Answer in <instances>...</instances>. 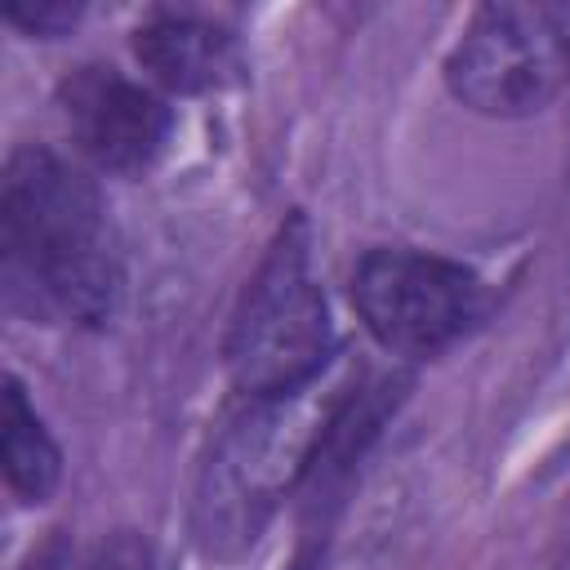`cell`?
Instances as JSON below:
<instances>
[{"label":"cell","instance_id":"1","mask_svg":"<svg viewBox=\"0 0 570 570\" xmlns=\"http://www.w3.org/2000/svg\"><path fill=\"white\" fill-rule=\"evenodd\" d=\"M4 303L45 325L102 330L125 294V263L102 187L53 147H13L0 178Z\"/></svg>","mask_w":570,"mask_h":570},{"label":"cell","instance_id":"2","mask_svg":"<svg viewBox=\"0 0 570 570\" xmlns=\"http://www.w3.org/2000/svg\"><path fill=\"white\" fill-rule=\"evenodd\" d=\"M334 347L330 303L312 272V223L289 209L236 294L223 334L227 379L245 401H294L321 379Z\"/></svg>","mask_w":570,"mask_h":570},{"label":"cell","instance_id":"3","mask_svg":"<svg viewBox=\"0 0 570 570\" xmlns=\"http://www.w3.org/2000/svg\"><path fill=\"white\" fill-rule=\"evenodd\" d=\"M441 80L459 107L490 120L548 111L570 85V4H476L441 62Z\"/></svg>","mask_w":570,"mask_h":570},{"label":"cell","instance_id":"4","mask_svg":"<svg viewBox=\"0 0 570 570\" xmlns=\"http://www.w3.org/2000/svg\"><path fill=\"white\" fill-rule=\"evenodd\" d=\"M347 298L361 330L383 352L410 361L445 356L472 338L494 307L490 285L468 263L410 245L365 249L347 276Z\"/></svg>","mask_w":570,"mask_h":570},{"label":"cell","instance_id":"5","mask_svg":"<svg viewBox=\"0 0 570 570\" xmlns=\"http://www.w3.org/2000/svg\"><path fill=\"white\" fill-rule=\"evenodd\" d=\"M307 441L312 432L289 428L285 401H249L214 436L191 494V534L205 557L236 561L258 543L276 503L298 485Z\"/></svg>","mask_w":570,"mask_h":570},{"label":"cell","instance_id":"6","mask_svg":"<svg viewBox=\"0 0 570 570\" xmlns=\"http://www.w3.org/2000/svg\"><path fill=\"white\" fill-rule=\"evenodd\" d=\"M414 379L410 374H374L356 379L338 392V401L316 419L298 485H294V508H298V548H294V570H321L334 525L347 512L352 485L361 476V463L370 459L374 441L383 428L396 419L405 405Z\"/></svg>","mask_w":570,"mask_h":570},{"label":"cell","instance_id":"7","mask_svg":"<svg viewBox=\"0 0 570 570\" xmlns=\"http://www.w3.org/2000/svg\"><path fill=\"white\" fill-rule=\"evenodd\" d=\"M53 102L71 147L98 174H116V178L151 174L174 134L169 102L111 62H76L58 80Z\"/></svg>","mask_w":570,"mask_h":570},{"label":"cell","instance_id":"8","mask_svg":"<svg viewBox=\"0 0 570 570\" xmlns=\"http://www.w3.org/2000/svg\"><path fill=\"white\" fill-rule=\"evenodd\" d=\"M129 49L160 89L187 98L232 89L245 76L236 31L196 9H151L129 31Z\"/></svg>","mask_w":570,"mask_h":570},{"label":"cell","instance_id":"9","mask_svg":"<svg viewBox=\"0 0 570 570\" xmlns=\"http://www.w3.org/2000/svg\"><path fill=\"white\" fill-rule=\"evenodd\" d=\"M0 463H4V485L22 508H40L53 499L62 481V450L36 405L27 401V387L18 374H4L0 392Z\"/></svg>","mask_w":570,"mask_h":570},{"label":"cell","instance_id":"10","mask_svg":"<svg viewBox=\"0 0 570 570\" xmlns=\"http://www.w3.org/2000/svg\"><path fill=\"white\" fill-rule=\"evenodd\" d=\"M0 13L9 27H18L31 40H58L85 18V4L80 0H9Z\"/></svg>","mask_w":570,"mask_h":570},{"label":"cell","instance_id":"11","mask_svg":"<svg viewBox=\"0 0 570 570\" xmlns=\"http://www.w3.org/2000/svg\"><path fill=\"white\" fill-rule=\"evenodd\" d=\"M89 570H156L151 539H147L142 530L120 525V530H111V534L98 543V552H94Z\"/></svg>","mask_w":570,"mask_h":570},{"label":"cell","instance_id":"12","mask_svg":"<svg viewBox=\"0 0 570 570\" xmlns=\"http://www.w3.org/2000/svg\"><path fill=\"white\" fill-rule=\"evenodd\" d=\"M67 566H71V543H67L62 530H49V534L27 552V561H22L18 570H67Z\"/></svg>","mask_w":570,"mask_h":570}]
</instances>
